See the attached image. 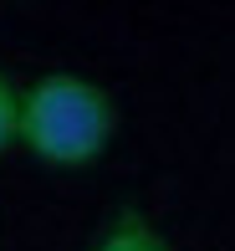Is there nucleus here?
Instances as JSON below:
<instances>
[{
  "instance_id": "f257e3e1",
  "label": "nucleus",
  "mask_w": 235,
  "mask_h": 251,
  "mask_svg": "<svg viewBox=\"0 0 235 251\" xmlns=\"http://www.w3.org/2000/svg\"><path fill=\"white\" fill-rule=\"evenodd\" d=\"M118 108L107 87L77 72H46L21 93V144L57 169H82L107 154Z\"/></svg>"
},
{
  "instance_id": "f03ea898",
  "label": "nucleus",
  "mask_w": 235,
  "mask_h": 251,
  "mask_svg": "<svg viewBox=\"0 0 235 251\" xmlns=\"http://www.w3.org/2000/svg\"><path fill=\"white\" fill-rule=\"evenodd\" d=\"M92 251H174V246L159 236V226L143 210H123V215H113V226L97 236Z\"/></svg>"
},
{
  "instance_id": "7ed1b4c3",
  "label": "nucleus",
  "mask_w": 235,
  "mask_h": 251,
  "mask_svg": "<svg viewBox=\"0 0 235 251\" xmlns=\"http://www.w3.org/2000/svg\"><path fill=\"white\" fill-rule=\"evenodd\" d=\"M10 144H21V93H16V82L0 72V154H5Z\"/></svg>"
}]
</instances>
